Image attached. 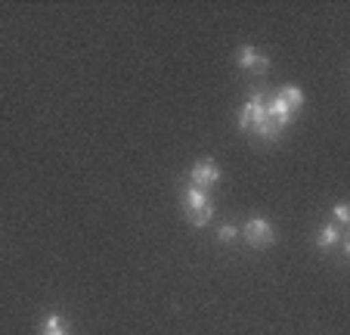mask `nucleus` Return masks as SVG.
Segmentation results:
<instances>
[{
	"label": "nucleus",
	"mask_w": 350,
	"mask_h": 335,
	"mask_svg": "<svg viewBox=\"0 0 350 335\" xmlns=\"http://www.w3.org/2000/svg\"><path fill=\"white\" fill-rule=\"evenodd\" d=\"M245 239H248V245L252 249H267V245L276 239V230H273V223L267 221V217H252V221L245 223Z\"/></svg>",
	"instance_id": "nucleus-1"
},
{
	"label": "nucleus",
	"mask_w": 350,
	"mask_h": 335,
	"mask_svg": "<svg viewBox=\"0 0 350 335\" xmlns=\"http://www.w3.org/2000/svg\"><path fill=\"white\" fill-rule=\"evenodd\" d=\"M264 115H267V97L264 93H254V97L242 106V112H239V131H254V125H258Z\"/></svg>",
	"instance_id": "nucleus-2"
},
{
	"label": "nucleus",
	"mask_w": 350,
	"mask_h": 335,
	"mask_svg": "<svg viewBox=\"0 0 350 335\" xmlns=\"http://www.w3.org/2000/svg\"><path fill=\"white\" fill-rule=\"evenodd\" d=\"M220 180V168L211 162V158H202V162L192 164L189 171V186H198V190H208Z\"/></svg>",
	"instance_id": "nucleus-3"
},
{
	"label": "nucleus",
	"mask_w": 350,
	"mask_h": 335,
	"mask_svg": "<svg viewBox=\"0 0 350 335\" xmlns=\"http://www.w3.org/2000/svg\"><path fill=\"white\" fill-rule=\"evenodd\" d=\"M239 69H242V72L264 75L267 69H270V60H267L260 50H254V47H242V50H239Z\"/></svg>",
	"instance_id": "nucleus-4"
},
{
	"label": "nucleus",
	"mask_w": 350,
	"mask_h": 335,
	"mask_svg": "<svg viewBox=\"0 0 350 335\" xmlns=\"http://www.w3.org/2000/svg\"><path fill=\"white\" fill-rule=\"evenodd\" d=\"M267 115H270V119H276L282 127H288L291 119H295V112H291L279 97H270V99H267Z\"/></svg>",
	"instance_id": "nucleus-5"
},
{
	"label": "nucleus",
	"mask_w": 350,
	"mask_h": 335,
	"mask_svg": "<svg viewBox=\"0 0 350 335\" xmlns=\"http://www.w3.org/2000/svg\"><path fill=\"white\" fill-rule=\"evenodd\" d=\"M279 99H282L285 106H288L291 112H297L301 106H304V90L301 87H295V84H285V87H279V93H276Z\"/></svg>",
	"instance_id": "nucleus-6"
},
{
	"label": "nucleus",
	"mask_w": 350,
	"mask_h": 335,
	"mask_svg": "<svg viewBox=\"0 0 350 335\" xmlns=\"http://www.w3.org/2000/svg\"><path fill=\"white\" fill-rule=\"evenodd\" d=\"M341 227L338 223H325V227H319V233H317V245L319 249H332V245H338L341 243Z\"/></svg>",
	"instance_id": "nucleus-7"
},
{
	"label": "nucleus",
	"mask_w": 350,
	"mask_h": 335,
	"mask_svg": "<svg viewBox=\"0 0 350 335\" xmlns=\"http://www.w3.org/2000/svg\"><path fill=\"white\" fill-rule=\"evenodd\" d=\"M282 131H285V127L279 125L276 119H270V115H264V119L254 125V134H258V137H264V140H276Z\"/></svg>",
	"instance_id": "nucleus-8"
},
{
	"label": "nucleus",
	"mask_w": 350,
	"mask_h": 335,
	"mask_svg": "<svg viewBox=\"0 0 350 335\" xmlns=\"http://www.w3.org/2000/svg\"><path fill=\"white\" fill-rule=\"evenodd\" d=\"M214 217V205H202V208H186V221L192 223V227H205V223H211Z\"/></svg>",
	"instance_id": "nucleus-9"
},
{
	"label": "nucleus",
	"mask_w": 350,
	"mask_h": 335,
	"mask_svg": "<svg viewBox=\"0 0 350 335\" xmlns=\"http://www.w3.org/2000/svg\"><path fill=\"white\" fill-rule=\"evenodd\" d=\"M211 199H208L205 190H198V186H186L183 190V208H202V205H208Z\"/></svg>",
	"instance_id": "nucleus-10"
},
{
	"label": "nucleus",
	"mask_w": 350,
	"mask_h": 335,
	"mask_svg": "<svg viewBox=\"0 0 350 335\" xmlns=\"http://www.w3.org/2000/svg\"><path fill=\"white\" fill-rule=\"evenodd\" d=\"M40 335H68V329H66V320H62L59 314L46 317V320H44V326H40Z\"/></svg>",
	"instance_id": "nucleus-11"
},
{
	"label": "nucleus",
	"mask_w": 350,
	"mask_h": 335,
	"mask_svg": "<svg viewBox=\"0 0 350 335\" xmlns=\"http://www.w3.org/2000/svg\"><path fill=\"white\" fill-rule=\"evenodd\" d=\"M236 236H239V227H232V223H224V227L217 230V239H220V243H232Z\"/></svg>",
	"instance_id": "nucleus-12"
},
{
	"label": "nucleus",
	"mask_w": 350,
	"mask_h": 335,
	"mask_svg": "<svg viewBox=\"0 0 350 335\" xmlns=\"http://www.w3.org/2000/svg\"><path fill=\"white\" fill-rule=\"evenodd\" d=\"M335 221H338V223H347V221H350L347 202H338V205H335Z\"/></svg>",
	"instance_id": "nucleus-13"
}]
</instances>
